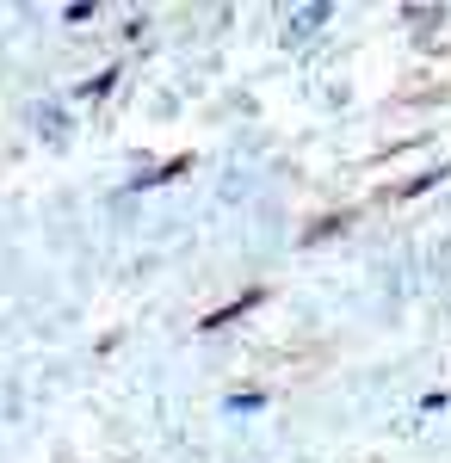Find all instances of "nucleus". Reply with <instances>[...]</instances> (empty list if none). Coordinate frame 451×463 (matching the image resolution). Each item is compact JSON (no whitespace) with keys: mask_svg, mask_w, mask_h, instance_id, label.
Returning a JSON list of instances; mask_svg holds the SVG:
<instances>
[{"mask_svg":"<svg viewBox=\"0 0 451 463\" xmlns=\"http://www.w3.org/2000/svg\"><path fill=\"white\" fill-rule=\"evenodd\" d=\"M62 19H69V25H87V19H93V6H87V0H74V6H62Z\"/></svg>","mask_w":451,"mask_h":463,"instance_id":"0eeeda50","label":"nucleus"},{"mask_svg":"<svg viewBox=\"0 0 451 463\" xmlns=\"http://www.w3.org/2000/svg\"><path fill=\"white\" fill-rule=\"evenodd\" d=\"M223 408L229 414H260L266 408V390H235V395H223Z\"/></svg>","mask_w":451,"mask_h":463,"instance_id":"20e7f679","label":"nucleus"},{"mask_svg":"<svg viewBox=\"0 0 451 463\" xmlns=\"http://www.w3.org/2000/svg\"><path fill=\"white\" fill-rule=\"evenodd\" d=\"M328 19H334V6H328V0H315V6H291V13H284L291 37H315L321 25H328Z\"/></svg>","mask_w":451,"mask_h":463,"instance_id":"f03ea898","label":"nucleus"},{"mask_svg":"<svg viewBox=\"0 0 451 463\" xmlns=\"http://www.w3.org/2000/svg\"><path fill=\"white\" fill-rule=\"evenodd\" d=\"M266 303V290H247V297H235V303H223V309H210L205 321H198V334H216V327H229V321H242L247 309H260Z\"/></svg>","mask_w":451,"mask_h":463,"instance_id":"f257e3e1","label":"nucleus"},{"mask_svg":"<svg viewBox=\"0 0 451 463\" xmlns=\"http://www.w3.org/2000/svg\"><path fill=\"white\" fill-rule=\"evenodd\" d=\"M118 74H124V69H100L93 80H81V87H74V99H87V106H93V99H105V93L118 87Z\"/></svg>","mask_w":451,"mask_h":463,"instance_id":"7ed1b4c3","label":"nucleus"},{"mask_svg":"<svg viewBox=\"0 0 451 463\" xmlns=\"http://www.w3.org/2000/svg\"><path fill=\"white\" fill-rule=\"evenodd\" d=\"M347 222H352V211H334V216H321V222H315V229L303 235V241H328V235H341Z\"/></svg>","mask_w":451,"mask_h":463,"instance_id":"423d86ee","label":"nucleus"},{"mask_svg":"<svg viewBox=\"0 0 451 463\" xmlns=\"http://www.w3.org/2000/svg\"><path fill=\"white\" fill-rule=\"evenodd\" d=\"M439 179H451V167H427V174H415L408 185H402V192H396V198H420V192H433Z\"/></svg>","mask_w":451,"mask_h":463,"instance_id":"39448f33","label":"nucleus"}]
</instances>
